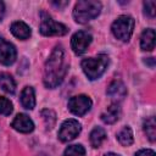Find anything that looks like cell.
<instances>
[{
	"mask_svg": "<svg viewBox=\"0 0 156 156\" xmlns=\"http://www.w3.org/2000/svg\"><path fill=\"white\" fill-rule=\"evenodd\" d=\"M41 117L45 122V126L48 129H51L54 126H55V122H56V113L52 111V110H49V108H45L41 111Z\"/></svg>",
	"mask_w": 156,
	"mask_h": 156,
	"instance_id": "obj_20",
	"label": "cell"
},
{
	"mask_svg": "<svg viewBox=\"0 0 156 156\" xmlns=\"http://www.w3.org/2000/svg\"><path fill=\"white\" fill-rule=\"evenodd\" d=\"M117 139H118L119 144L123 145V146H129V145H132V144H133V140H134L132 129H130L129 127L122 128V129L118 132V134H117Z\"/></svg>",
	"mask_w": 156,
	"mask_h": 156,
	"instance_id": "obj_18",
	"label": "cell"
},
{
	"mask_svg": "<svg viewBox=\"0 0 156 156\" xmlns=\"http://www.w3.org/2000/svg\"><path fill=\"white\" fill-rule=\"evenodd\" d=\"M68 65L65 58V51L61 45L56 46L49 56L44 67V84L46 88L58 87L67 72Z\"/></svg>",
	"mask_w": 156,
	"mask_h": 156,
	"instance_id": "obj_1",
	"label": "cell"
},
{
	"mask_svg": "<svg viewBox=\"0 0 156 156\" xmlns=\"http://www.w3.org/2000/svg\"><path fill=\"white\" fill-rule=\"evenodd\" d=\"M140 48L145 51H151L155 48V30L152 28H147L143 32L140 38Z\"/></svg>",
	"mask_w": 156,
	"mask_h": 156,
	"instance_id": "obj_14",
	"label": "cell"
},
{
	"mask_svg": "<svg viewBox=\"0 0 156 156\" xmlns=\"http://www.w3.org/2000/svg\"><path fill=\"white\" fill-rule=\"evenodd\" d=\"M91 100L87 95H77L68 100V108L76 116H83L91 108Z\"/></svg>",
	"mask_w": 156,
	"mask_h": 156,
	"instance_id": "obj_7",
	"label": "cell"
},
{
	"mask_svg": "<svg viewBox=\"0 0 156 156\" xmlns=\"http://www.w3.org/2000/svg\"><path fill=\"white\" fill-rule=\"evenodd\" d=\"M4 13H5V6H4V2L0 1V21H1L2 17H4Z\"/></svg>",
	"mask_w": 156,
	"mask_h": 156,
	"instance_id": "obj_25",
	"label": "cell"
},
{
	"mask_svg": "<svg viewBox=\"0 0 156 156\" xmlns=\"http://www.w3.org/2000/svg\"><path fill=\"white\" fill-rule=\"evenodd\" d=\"M155 7H156L155 1H145L144 2V12H145V15H147L150 18H154L155 17Z\"/></svg>",
	"mask_w": 156,
	"mask_h": 156,
	"instance_id": "obj_23",
	"label": "cell"
},
{
	"mask_svg": "<svg viewBox=\"0 0 156 156\" xmlns=\"http://www.w3.org/2000/svg\"><path fill=\"white\" fill-rule=\"evenodd\" d=\"M63 156H85V149L80 144L69 145L65 150Z\"/></svg>",
	"mask_w": 156,
	"mask_h": 156,
	"instance_id": "obj_21",
	"label": "cell"
},
{
	"mask_svg": "<svg viewBox=\"0 0 156 156\" xmlns=\"http://www.w3.org/2000/svg\"><path fill=\"white\" fill-rule=\"evenodd\" d=\"M11 127L20 133H30L34 129V123L27 115L18 113L11 122Z\"/></svg>",
	"mask_w": 156,
	"mask_h": 156,
	"instance_id": "obj_10",
	"label": "cell"
},
{
	"mask_svg": "<svg viewBox=\"0 0 156 156\" xmlns=\"http://www.w3.org/2000/svg\"><path fill=\"white\" fill-rule=\"evenodd\" d=\"M11 33L16 38L24 40V39H28L30 37L32 32H30V28H29L28 24H26L22 21H16V22H13L11 24Z\"/></svg>",
	"mask_w": 156,
	"mask_h": 156,
	"instance_id": "obj_12",
	"label": "cell"
},
{
	"mask_svg": "<svg viewBox=\"0 0 156 156\" xmlns=\"http://www.w3.org/2000/svg\"><path fill=\"white\" fill-rule=\"evenodd\" d=\"M135 156H155V151L150 150V149H144V150H139Z\"/></svg>",
	"mask_w": 156,
	"mask_h": 156,
	"instance_id": "obj_24",
	"label": "cell"
},
{
	"mask_svg": "<svg viewBox=\"0 0 156 156\" xmlns=\"http://www.w3.org/2000/svg\"><path fill=\"white\" fill-rule=\"evenodd\" d=\"M145 63H149L150 67H154V66H155V60H154V57H149V58H146V60H145Z\"/></svg>",
	"mask_w": 156,
	"mask_h": 156,
	"instance_id": "obj_26",
	"label": "cell"
},
{
	"mask_svg": "<svg viewBox=\"0 0 156 156\" xmlns=\"http://www.w3.org/2000/svg\"><path fill=\"white\" fill-rule=\"evenodd\" d=\"M17 51L13 44L0 38V63L5 66H10L16 61Z\"/></svg>",
	"mask_w": 156,
	"mask_h": 156,
	"instance_id": "obj_9",
	"label": "cell"
},
{
	"mask_svg": "<svg viewBox=\"0 0 156 156\" xmlns=\"http://www.w3.org/2000/svg\"><path fill=\"white\" fill-rule=\"evenodd\" d=\"M107 66H108V56L104 55V54H101L96 57L84 58L82 61L83 72L90 80H94V79H98L99 77H101V74L105 72Z\"/></svg>",
	"mask_w": 156,
	"mask_h": 156,
	"instance_id": "obj_3",
	"label": "cell"
},
{
	"mask_svg": "<svg viewBox=\"0 0 156 156\" xmlns=\"http://www.w3.org/2000/svg\"><path fill=\"white\" fill-rule=\"evenodd\" d=\"M101 12V2L96 0H80L76 4L73 17L78 23H88Z\"/></svg>",
	"mask_w": 156,
	"mask_h": 156,
	"instance_id": "obj_2",
	"label": "cell"
},
{
	"mask_svg": "<svg viewBox=\"0 0 156 156\" xmlns=\"http://www.w3.org/2000/svg\"><path fill=\"white\" fill-rule=\"evenodd\" d=\"M41 16V20H40V27H39V30L43 35L45 37H51V35H65L68 33V28L62 24V23H58L56 21H54L46 12H41L40 13Z\"/></svg>",
	"mask_w": 156,
	"mask_h": 156,
	"instance_id": "obj_5",
	"label": "cell"
},
{
	"mask_svg": "<svg viewBox=\"0 0 156 156\" xmlns=\"http://www.w3.org/2000/svg\"><path fill=\"white\" fill-rule=\"evenodd\" d=\"M91 40H93V37H91L90 33H88L87 30H79V32L74 33L72 39H71L72 50L77 55H82V54H84L87 51V49L90 45Z\"/></svg>",
	"mask_w": 156,
	"mask_h": 156,
	"instance_id": "obj_8",
	"label": "cell"
},
{
	"mask_svg": "<svg viewBox=\"0 0 156 156\" xmlns=\"http://www.w3.org/2000/svg\"><path fill=\"white\" fill-rule=\"evenodd\" d=\"M0 87L4 91L9 94H13L16 91V83L13 78L9 73H5V72L0 73Z\"/></svg>",
	"mask_w": 156,
	"mask_h": 156,
	"instance_id": "obj_16",
	"label": "cell"
},
{
	"mask_svg": "<svg viewBox=\"0 0 156 156\" xmlns=\"http://www.w3.org/2000/svg\"><path fill=\"white\" fill-rule=\"evenodd\" d=\"M105 156H119V155H117V154H113V152H108V154H106Z\"/></svg>",
	"mask_w": 156,
	"mask_h": 156,
	"instance_id": "obj_28",
	"label": "cell"
},
{
	"mask_svg": "<svg viewBox=\"0 0 156 156\" xmlns=\"http://www.w3.org/2000/svg\"><path fill=\"white\" fill-rule=\"evenodd\" d=\"M106 139V132L101 127H95L90 133V144L93 147H99Z\"/></svg>",
	"mask_w": 156,
	"mask_h": 156,
	"instance_id": "obj_17",
	"label": "cell"
},
{
	"mask_svg": "<svg viewBox=\"0 0 156 156\" xmlns=\"http://www.w3.org/2000/svg\"><path fill=\"white\" fill-rule=\"evenodd\" d=\"M13 111V106H12V102L4 98V96H0V115H4V116H10Z\"/></svg>",
	"mask_w": 156,
	"mask_h": 156,
	"instance_id": "obj_22",
	"label": "cell"
},
{
	"mask_svg": "<svg viewBox=\"0 0 156 156\" xmlns=\"http://www.w3.org/2000/svg\"><path fill=\"white\" fill-rule=\"evenodd\" d=\"M106 94L116 102L123 100L127 95V88L126 85L121 82V80H113L111 82V84L107 87V90H106Z\"/></svg>",
	"mask_w": 156,
	"mask_h": 156,
	"instance_id": "obj_11",
	"label": "cell"
},
{
	"mask_svg": "<svg viewBox=\"0 0 156 156\" xmlns=\"http://www.w3.org/2000/svg\"><path fill=\"white\" fill-rule=\"evenodd\" d=\"M52 4H54V5H56V6H65V5H67L68 2H67V1H65V2H55V1H54Z\"/></svg>",
	"mask_w": 156,
	"mask_h": 156,
	"instance_id": "obj_27",
	"label": "cell"
},
{
	"mask_svg": "<svg viewBox=\"0 0 156 156\" xmlns=\"http://www.w3.org/2000/svg\"><path fill=\"white\" fill-rule=\"evenodd\" d=\"M144 132L146 133V136L150 141H155L156 139V122L155 118L151 116L144 121Z\"/></svg>",
	"mask_w": 156,
	"mask_h": 156,
	"instance_id": "obj_19",
	"label": "cell"
},
{
	"mask_svg": "<svg viewBox=\"0 0 156 156\" xmlns=\"http://www.w3.org/2000/svg\"><path fill=\"white\" fill-rule=\"evenodd\" d=\"M82 130V126L76 119H66L58 130V139L63 143L73 140Z\"/></svg>",
	"mask_w": 156,
	"mask_h": 156,
	"instance_id": "obj_6",
	"label": "cell"
},
{
	"mask_svg": "<svg viewBox=\"0 0 156 156\" xmlns=\"http://www.w3.org/2000/svg\"><path fill=\"white\" fill-rule=\"evenodd\" d=\"M134 18L128 16V15H122L119 17H117V20L112 23V33L113 35L122 40V41H128L133 34V29H134Z\"/></svg>",
	"mask_w": 156,
	"mask_h": 156,
	"instance_id": "obj_4",
	"label": "cell"
},
{
	"mask_svg": "<svg viewBox=\"0 0 156 156\" xmlns=\"http://www.w3.org/2000/svg\"><path fill=\"white\" fill-rule=\"evenodd\" d=\"M119 113H121V108H119L118 104H111L101 113V119H102L104 123L112 124V123H115L119 118Z\"/></svg>",
	"mask_w": 156,
	"mask_h": 156,
	"instance_id": "obj_13",
	"label": "cell"
},
{
	"mask_svg": "<svg viewBox=\"0 0 156 156\" xmlns=\"http://www.w3.org/2000/svg\"><path fill=\"white\" fill-rule=\"evenodd\" d=\"M21 104L27 110H33L35 106V95L32 87H26L21 93Z\"/></svg>",
	"mask_w": 156,
	"mask_h": 156,
	"instance_id": "obj_15",
	"label": "cell"
}]
</instances>
